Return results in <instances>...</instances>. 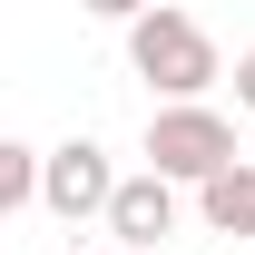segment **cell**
Returning a JSON list of instances; mask_svg holds the SVG:
<instances>
[{"instance_id":"277c9868","label":"cell","mask_w":255,"mask_h":255,"mask_svg":"<svg viewBox=\"0 0 255 255\" xmlns=\"http://www.w3.org/2000/svg\"><path fill=\"white\" fill-rule=\"evenodd\" d=\"M98 226L118 236V255H157V236H177V187H167L157 167H137V177H118V187H108Z\"/></svg>"},{"instance_id":"8992f818","label":"cell","mask_w":255,"mask_h":255,"mask_svg":"<svg viewBox=\"0 0 255 255\" xmlns=\"http://www.w3.org/2000/svg\"><path fill=\"white\" fill-rule=\"evenodd\" d=\"M20 206H39V147L0 137V216H20Z\"/></svg>"},{"instance_id":"ba28073f","label":"cell","mask_w":255,"mask_h":255,"mask_svg":"<svg viewBox=\"0 0 255 255\" xmlns=\"http://www.w3.org/2000/svg\"><path fill=\"white\" fill-rule=\"evenodd\" d=\"M236 108H255V49L236 59Z\"/></svg>"},{"instance_id":"6da1fadb","label":"cell","mask_w":255,"mask_h":255,"mask_svg":"<svg viewBox=\"0 0 255 255\" xmlns=\"http://www.w3.org/2000/svg\"><path fill=\"white\" fill-rule=\"evenodd\" d=\"M128 69H137L157 98H206V89L226 79V59H216V39H206V20L167 10V0H147V10L128 20Z\"/></svg>"},{"instance_id":"9c48e42d","label":"cell","mask_w":255,"mask_h":255,"mask_svg":"<svg viewBox=\"0 0 255 255\" xmlns=\"http://www.w3.org/2000/svg\"><path fill=\"white\" fill-rule=\"evenodd\" d=\"M98 255H118V246H98Z\"/></svg>"},{"instance_id":"3957f363","label":"cell","mask_w":255,"mask_h":255,"mask_svg":"<svg viewBox=\"0 0 255 255\" xmlns=\"http://www.w3.org/2000/svg\"><path fill=\"white\" fill-rule=\"evenodd\" d=\"M108 187H118V167H108V147H98V137H59V147L39 157V206H49L59 226L98 216V206H108Z\"/></svg>"},{"instance_id":"52a82bcc","label":"cell","mask_w":255,"mask_h":255,"mask_svg":"<svg viewBox=\"0 0 255 255\" xmlns=\"http://www.w3.org/2000/svg\"><path fill=\"white\" fill-rule=\"evenodd\" d=\"M79 10H89V20H118V30H128V20H137L147 0H79Z\"/></svg>"},{"instance_id":"7a4b0ae2","label":"cell","mask_w":255,"mask_h":255,"mask_svg":"<svg viewBox=\"0 0 255 255\" xmlns=\"http://www.w3.org/2000/svg\"><path fill=\"white\" fill-rule=\"evenodd\" d=\"M147 167H157L167 187H206L216 167H236V128H226V108H206V98H167L157 118H147Z\"/></svg>"},{"instance_id":"5b68a950","label":"cell","mask_w":255,"mask_h":255,"mask_svg":"<svg viewBox=\"0 0 255 255\" xmlns=\"http://www.w3.org/2000/svg\"><path fill=\"white\" fill-rule=\"evenodd\" d=\"M196 216L216 226V236H255V157H236V167H216V177L196 187Z\"/></svg>"}]
</instances>
